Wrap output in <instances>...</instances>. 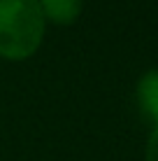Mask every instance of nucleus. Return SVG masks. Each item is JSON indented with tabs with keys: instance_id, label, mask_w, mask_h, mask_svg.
Masks as SVG:
<instances>
[{
	"instance_id": "nucleus-3",
	"label": "nucleus",
	"mask_w": 158,
	"mask_h": 161,
	"mask_svg": "<svg viewBox=\"0 0 158 161\" xmlns=\"http://www.w3.org/2000/svg\"><path fill=\"white\" fill-rule=\"evenodd\" d=\"M140 110L149 117L154 124H158V68H151L137 80L135 86Z\"/></svg>"
},
{
	"instance_id": "nucleus-1",
	"label": "nucleus",
	"mask_w": 158,
	"mask_h": 161,
	"mask_svg": "<svg viewBox=\"0 0 158 161\" xmlns=\"http://www.w3.org/2000/svg\"><path fill=\"white\" fill-rule=\"evenodd\" d=\"M47 21L37 0H0V56L26 61L42 47Z\"/></svg>"
},
{
	"instance_id": "nucleus-2",
	"label": "nucleus",
	"mask_w": 158,
	"mask_h": 161,
	"mask_svg": "<svg viewBox=\"0 0 158 161\" xmlns=\"http://www.w3.org/2000/svg\"><path fill=\"white\" fill-rule=\"evenodd\" d=\"M37 3H40V9L44 14V21L54 26L74 24L81 14V7H84L81 0H37Z\"/></svg>"
},
{
	"instance_id": "nucleus-4",
	"label": "nucleus",
	"mask_w": 158,
	"mask_h": 161,
	"mask_svg": "<svg viewBox=\"0 0 158 161\" xmlns=\"http://www.w3.org/2000/svg\"><path fill=\"white\" fill-rule=\"evenodd\" d=\"M144 161H158V124H154L144 147Z\"/></svg>"
}]
</instances>
